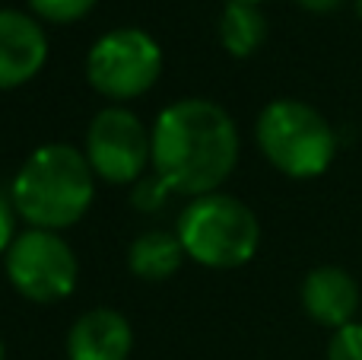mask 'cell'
<instances>
[{
	"label": "cell",
	"instance_id": "cell-8",
	"mask_svg": "<svg viewBox=\"0 0 362 360\" xmlns=\"http://www.w3.org/2000/svg\"><path fill=\"white\" fill-rule=\"evenodd\" d=\"M45 23L32 13L0 6V93L32 83L48 64Z\"/></svg>",
	"mask_w": 362,
	"mask_h": 360
},
{
	"label": "cell",
	"instance_id": "cell-20",
	"mask_svg": "<svg viewBox=\"0 0 362 360\" xmlns=\"http://www.w3.org/2000/svg\"><path fill=\"white\" fill-rule=\"evenodd\" d=\"M356 13H359V19H362V0H356Z\"/></svg>",
	"mask_w": 362,
	"mask_h": 360
},
{
	"label": "cell",
	"instance_id": "cell-5",
	"mask_svg": "<svg viewBox=\"0 0 362 360\" xmlns=\"http://www.w3.org/2000/svg\"><path fill=\"white\" fill-rule=\"evenodd\" d=\"M163 45L150 32L140 26H118L89 45L83 74L102 99L124 106L150 93L163 77Z\"/></svg>",
	"mask_w": 362,
	"mask_h": 360
},
{
	"label": "cell",
	"instance_id": "cell-11",
	"mask_svg": "<svg viewBox=\"0 0 362 360\" xmlns=\"http://www.w3.org/2000/svg\"><path fill=\"white\" fill-rule=\"evenodd\" d=\"M185 246L175 230H146L127 249V268L146 284H163L185 265Z\"/></svg>",
	"mask_w": 362,
	"mask_h": 360
},
{
	"label": "cell",
	"instance_id": "cell-12",
	"mask_svg": "<svg viewBox=\"0 0 362 360\" xmlns=\"http://www.w3.org/2000/svg\"><path fill=\"white\" fill-rule=\"evenodd\" d=\"M219 45L232 57H251L267 42V16L255 4H226L219 13Z\"/></svg>",
	"mask_w": 362,
	"mask_h": 360
},
{
	"label": "cell",
	"instance_id": "cell-7",
	"mask_svg": "<svg viewBox=\"0 0 362 360\" xmlns=\"http://www.w3.org/2000/svg\"><path fill=\"white\" fill-rule=\"evenodd\" d=\"M83 153L99 182L137 185L153 172V128L127 106H105L89 121Z\"/></svg>",
	"mask_w": 362,
	"mask_h": 360
},
{
	"label": "cell",
	"instance_id": "cell-6",
	"mask_svg": "<svg viewBox=\"0 0 362 360\" xmlns=\"http://www.w3.org/2000/svg\"><path fill=\"white\" fill-rule=\"evenodd\" d=\"M4 274L23 300L35 306H54L76 291L80 261L61 233L25 227L6 249Z\"/></svg>",
	"mask_w": 362,
	"mask_h": 360
},
{
	"label": "cell",
	"instance_id": "cell-1",
	"mask_svg": "<svg viewBox=\"0 0 362 360\" xmlns=\"http://www.w3.org/2000/svg\"><path fill=\"white\" fill-rule=\"evenodd\" d=\"M153 172L172 195L200 198L219 191L242 153L238 125L206 96L175 99L153 121Z\"/></svg>",
	"mask_w": 362,
	"mask_h": 360
},
{
	"label": "cell",
	"instance_id": "cell-19",
	"mask_svg": "<svg viewBox=\"0 0 362 360\" xmlns=\"http://www.w3.org/2000/svg\"><path fill=\"white\" fill-rule=\"evenodd\" d=\"M0 360H6V344H4V338H0Z\"/></svg>",
	"mask_w": 362,
	"mask_h": 360
},
{
	"label": "cell",
	"instance_id": "cell-13",
	"mask_svg": "<svg viewBox=\"0 0 362 360\" xmlns=\"http://www.w3.org/2000/svg\"><path fill=\"white\" fill-rule=\"evenodd\" d=\"M99 0H29V10L38 23L48 26H70L86 19Z\"/></svg>",
	"mask_w": 362,
	"mask_h": 360
},
{
	"label": "cell",
	"instance_id": "cell-10",
	"mask_svg": "<svg viewBox=\"0 0 362 360\" xmlns=\"http://www.w3.org/2000/svg\"><path fill=\"white\" fill-rule=\"evenodd\" d=\"M64 351L67 360H127L134 351V329L112 306H93L70 325Z\"/></svg>",
	"mask_w": 362,
	"mask_h": 360
},
{
	"label": "cell",
	"instance_id": "cell-15",
	"mask_svg": "<svg viewBox=\"0 0 362 360\" xmlns=\"http://www.w3.org/2000/svg\"><path fill=\"white\" fill-rule=\"evenodd\" d=\"M327 360H362V322L334 332L327 342Z\"/></svg>",
	"mask_w": 362,
	"mask_h": 360
},
{
	"label": "cell",
	"instance_id": "cell-14",
	"mask_svg": "<svg viewBox=\"0 0 362 360\" xmlns=\"http://www.w3.org/2000/svg\"><path fill=\"white\" fill-rule=\"evenodd\" d=\"M169 195L172 191L165 189V182L156 176V172H146L137 185H131V201L140 214H153V210H159Z\"/></svg>",
	"mask_w": 362,
	"mask_h": 360
},
{
	"label": "cell",
	"instance_id": "cell-16",
	"mask_svg": "<svg viewBox=\"0 0 362 360\" xmlns=\"http://www.w3.org/2000/svg\"><path fill=\"white\" fill-rule=\"evenodd\" d=\"M16 220H19V214H16V208H13V201L0 195V259H4L6 249H10L13 240L19 236Z\"/></svg>",
	"mask_w": 362,
	"mask_h": 360
},
{
	"label": "cell",
	"instance_id": "cell-17",
	"mask_svg": "<svg viewBox=\"0 0 362 360\" xmlns=\"http://www.w3.org/2000/svg\"><path fill=\"white\" fill-rule=\"evenodd\" d=\"M296 4H299L302 10H308V13H334L344 0H296Z\"/></svg>",
	"mask_w": 362,
	"mask_h": 360
},
{
	"label": "cell",
	"instance_id": "cell-9",
	"mask_svg": "<svg viewBox=\"0 0 362 360\" xmlns=\"http://www.w3.org/2000/svg\"><path fill=\"white\" fill-rule=\"evenodd\" d=\"M302 310L312 322L325 325V329L337 332L344 325L356 322L359 310V284L346 268L337 265H318L305 274L302 281Z\"/></svg>",
	"mask_w": 362,
	"mask_h": 360
},
{
	"label": "cell",
	"instance_id": "cell-2",
	"mask_svg": "<svg viewBox=\"0 0 362 360\" xmlns=\"http://www.w3.org/2000/svg\"><path fill=\"white\" fill-rule=\"evenodd\" d=\"M10 201L25 227L61 233L89 214L95 172L80 147L51 140L23 159L10 185Z\"/></svg>",
	"mask_w": 362,
	"mask_h": 360
},
{
	"label": "cell",
	"instance_id": "cell-3",
	"mask_svg": "<svg viewBox=\"0 0 362 360\" xmlns=\"http://www.w3.org/2000/svg\"><path fill=\"white\" fill-rule=\"evenodd\" d=\"M255 144L261 157L286 179H318L337 157V134L315 106L293 96L270 99L257 112Z\"/></svg>",
	"mask_w": 362,
	"mask_h": 360
},
{
	"label": "cell",
	"instance_id": "cell-18",
	"mask_svg": "<svg viewBox=\"0 0 362 360\" xmlns=\"http://www.w3.org/2000/svg\"><path fill=\"white\" fill-rule=\"evenodd\" d=\"M229 4H255V6H261L264 0H229Z\"/></svg>",
	"mask_w": 362,
	"mask_h": 360
},
{
	"label": "cell",
	"instance_id": "cell-4",
	"mask_svg": "<svg viewBox=\"0 0 362 360\" xmlns=\"http://www.w3.org/2000/svg\"><path fill=\"white\" fill-rule=\"evenodd\" d=\"M175 233L187 259L210 271H232L248 265L261 246L257 214L242 198L226 191L187 198V204L178 210Z\"/></svg>",
	"mask_w": 362,
	"mask_h": 360
}]
</instances>
